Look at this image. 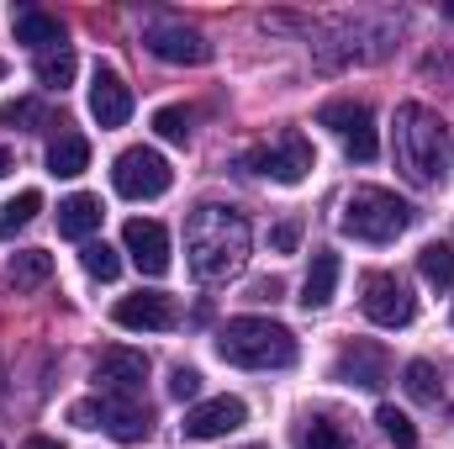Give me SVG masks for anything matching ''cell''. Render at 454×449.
<instances>
[{
	"label": "cell",
	"instance_id": "cell-2",
	"mask_svg": "<svg viewBox=\"0 0 454 449\" xmlns=\"http://www.w3.org/2000/svg\"><path fill=\"white\" fill-rule=\"evenodd\" d=\"M450 154H454V132H450L444 116L428 112V106H418V101L396 106V164H402V175H407L412 185L444 180Z\"/></svg>",
	"mask_w": 454,
	"mask_h": 449
},
{
	"label": "cell",
	"instance_id": "cell-1",
	"mask_svg": "<svg viewBox=\"0 0 454 449\" xmlns=\"http://www.w3.org/2000/svg\"><path fill=\"white\" fill-rule=\"evenodd\" d=\"M185 259H191V275L207 286L232 280L248 259V217L223 201H201L185 223Z\"/></svg>",
	"mask_w": 454,
	"mask_h": 449
},
{
	"label": "cell",
	"instance_id": "cell-31",
	"mask_svg": "<svg viewBox=\"0 0 454 449\" xmlns=\"http://www.w3.org/2000/svg\"><path fill=\"white\" fill-rule=\"evenodd\" d=\"M0 122H5V127H27V132H32V127H37V122H48V116H43L37 101H11V106H0Z\"/></svg>",
	"mask_w": 454,
	"mask_h": 449
},
{
	"label": "cell",
	"instance_id": "cell-19",
	"mask_svg": "<svg viewBox=\"0 0 454 449\" xmlns=\"http://www.w3.org/2000/svg\"><path fill=\"white\" fill-rule=\"evenodd\" d=\"M85 164H90V143L80 132H59L53 148H48V169L64 175V180H74V175H85Z\"/></svg>",
	"mask_w": 454,
	"mask_h": 449
},
{
	"label": "cell",
	"instance_id": "cell-26",
	"mask_svg": "<svg viewBox=\"0 0 454 449\" xmlns=\"http://www.w3.org/2000/svg\"><path fill=\"white\" fill-rule=\"evenodd\" d=\"M37 212H43V196H37V191L11 196V201H5V217H0V232H5V238H16V227H27Z\"/></svg>",
	"mask_w": 454,
	"mask_h": 449
},
{
	"label": "cell",
	"instance_id": "cell-36",
	"mask_svg": "<svg viewBox=\"0 0 454 449\" xmlns=\"http://www.w3.org/2000/svg\"><path fill=\"white\" fill-rule=\"evenodd\" d=\"M444 16H454V0H450V5H444Z\"/></svg>",
	"mask_w": 454,
	"mask_h": 449
},
{
	"label": "cell",
	"instance_id": "cell-28",
	"mask_svg": "<svg viewBox=\"0 0 454 449\" xmlns=\"http://www.w3.org/2000/svg\"><path fill=\"white\" fill-rule=\"evenodd\" d=\"M375 423H380V434H386L396 449H412V445H418V429H412V418H407V413L380 407V413H375Z\"/></svg>",
	"mask_w": 454,
	"mask_h": 449
},
{
	"label": "cell",
	"instance_id": "cell-30",
	"mask_svg": "<svg viewBox=\"0 0 454 449\" xmlns=\"http://www.w3.org/2000/svg\"><path fill=\"white\" fill-rule=\"evenodd\" d=\"M169 397H175V402H191V397H201V370H191V365H175V370H169Z\"/></svg>",
	"mask_w": 454,
	"mask_h": 449
},
{
	"label": "cell",
	"instance_id": "cell-9",
	"mask_svg": "<svg viewBox=\"0 0 454 449\" xmlns=\"http://www.w3.org/2000/svg\"><path fill=\"white\" fill-rule=\"evenodd\" d=\"M317 122L328 127V132H339L343 148H348V159H359V164H370L375 159V116H370V106L364 101H328L323 112H317Z\"/></svg>",
	"mask_w": 454,
	"mask_h": 449
},
{
	"label": "cell",
	"instance_id": "cell-8",
	"mask_svg": "<svg viewBox=\"0 0 454 449\" xmlns=\"http://www.w3.org/2000/svg\"><path fill=\"white\" fill-rule=\"evenodd\" d=\"M243 169L270 175L275 185H296V180H307V169H312V143H307L301 132H286L275 148H248V154H243Z\"/></svg>",
	"mask_w": 454,
	"mask_h": 449
},
{
	"label": "cell",
	"instance_id": "cell-25",
	"mask_svg": "<svg viewBox=\"0 0 454 449\" xmlns=\"http://www.w3.org/2000/svg\"><path fill=\"white\" fill-rule=\"evenodd\" d=\"M296 439H301V449H354L348 434H343L339 423H328V418H307Z\"/></svg>",
	"mask_w": 454,
	"mask_h": 449
},
{
	"label": "cell",
	"instance_id": "cell-38",
	"mask_svg": "<svg viewBox=\"0 0 454 449\" xmlns=\"http://www.w3.org/2000/svg\"><path fill=\"white\" fill-rule=\"evenodd\" d=\"M254 449H264V445H254Z\"/></svg>",
	"mask_w": 454,
	"mask_h": 449
},
{
	"label": "cell",
	"instance_id": "cell-12",
	"mask_svg": "<svg viewBox=\"0 0 454 449\" xmlns=\"http://www.w3.org/2000/svg\"><path fill=\"white\" fill-rule=\"evenodd\" d=\"M243 418H248V407L238 402V397H212V402H201V407H191L185 413V439H223V434H232V429H243Z\"/></svg>",
	"mask_w": 454,
	"mask_h": 449
},
{
	"label": "cell",
	"instance_id": "cell-14",
	"mask_svg": "<svg viewBox=\"0 0 454 449\" xmlns=\"http://www.w3.org/2000/svg\"><path fill=\"white\" fill-rule=\"evenodd\" d=\"M333 381H343V386H364V391L386 386V381H391L386 349H380V343H348V349L339 354V365H333Z\"/></svg>",
	"mask_w": 454,
	"mask_h": 449
},
{
	"label": "cell",
	"instance_id": "cell-3",
	"mask_svg": "<svg viewBox=\"0 0 454 449\" xmlns=\"http://www.w3.org/2000/svg\"><path fill=\"white\" fill-rule=\"evenodd\" d=\"M217 354L243 370H286V365H296V338L270 318H232L217 334Z\"/></svg>",
	"mask_w": 454,
	"mask_h": 449
},
{
	"label": "cell",
	"instance_id": "cell-6",
	"mask_svg": "<svg viewBox=\"0 0 454 449\" xmlns=\"http://www.w3.org/2000/svg\"><path fill=\"white\" fill-rule=\"evenodd\" d=\"M169 180H175V169H169L164 154H153V148H127V154H116L112 185L127 201H153V196L169 191Z\"/></svg>",
	"mask_w": 454,
	"mask_h": 449
},
{
	"label": "cell",
	"instance_id": "cell-23",
	"mask_svg": "<svg viewBox=\"0 0 454 449\" xmlns=\"http://www.w3.org/2000/svg\"><path fill=\"white\" fill-rule=\"evenodd\" d=\"M74 69H80V64H74V53H69V48H53V53H43V59H37V85L64 91V85L74 80Z\"/></svg>",
	"mask_w": 454,
	"mask_h": 449
},
{
	"label": "cell",
	"instance_id": "cell-4",
	"mask_svg": "<svg viewBox=\"0 0 454 449\" xmlns=\"http://www.w3.org/2000/svg\"><path fill=\"white\" fill-rule=\"evenodd\" d=\"M407 223H412V207L380 185H359L339 212V227L348 238H364V243H391L396 232H407Z\"/></svg>",
	"mask_w": 454,
	"mask_h": 449
},
{
	"label": "cell",
	"instance_id": "cell-35",
	"mask_svg": "<svg viewBox=\"0 0 454 449\" xmlns=\"http://www.w3.org/2000/svg\"><path fill=\"white\" fill-rule=\"evenodd\" d=\"M5 169H11V154H5V148H0V175H5Z\"/></svg>",
	"mask_w": 454,
	"mask_h": 449
},
{
	"label": "cell",
	"instance_id": "cell-22",
	"mask_svg": "<svg viewBox=\"0 0 454 449\" xmlns=\"http://www.w3.org/2000/svg\"><path fill=\"white\" fill-rule=\"evenodd\" d=\"M402 386H407V397H412V402H423V407H434V402H439V370H434L428 359H412V365L402 370Z\"/></svg>",
	"mask_w": 454,
	"mask_h": 449
},
{
	"label": "cell",
	"instance_id": "cell-24",
	"mask_svg": "<svg viewBox=\"0 0 454 449\" xmlns=\"http://www.w3.org/2000/svg\"><path fill=\"white\" fill-rule=\"evenodd\" d=\"M418 270H423V280H434V286H454V248L450 243H428L423 254H418Z\"/></svg>",
	"mask_w": 454,
	"mask_h": 449
},
{
	"label": "cell",
	"instance_id": "cell-37",
	"mask_svg": "<svg viewBox=\"0 0 454 449\" xmlns=\"http://www.w3.org/2000/svg\"><path fill=\"white\" fill-rule=\"evenodd\" d=\"M0 75H5V64H0Z\"/></svg>",
	"mask_w": 454,
	"mask_h": 449
},
{
	"label": "cell",
	"instance_id": "cell-21",
	"mask_svg": "<svg viewBox=\"0 0 454 449\" xmlns=\"http://www.w3.org/2000/svg\"><path fill=\"white\" fill-rule=\"evenodd\" d=\"M96 227H101V201L96 196H69L59 207V232L64 238H90Z\"/></svg>",
	"mask_w": 454,
	"mask_h": 449
},
{
	"label": "cell",
	"instance_id": "cell-34",
	"mask_svg": "<svg viewBox=\"0 0 454 449\" xmlns=\"http://www.w3.org/2000/svg\"><path fill=\"white\" fill-rule=\"evenodd\" d=\"M21 449H64V445H59V439H43V434H37V439H27Z\"/></svg>",
	"mask_w": 454,
	"mask_h": 449
},
{
	"label": "cell",
	"instance_id": "cell-27",
	"mask_svg": "<svg viewBox=\"0 0 454 449\" xmlns=\"http://www.w3.org/2000/svg\"><path fill=\"white\" fill-rule=\"evenodd\" d=\"M80 264H85V275H96V280H116V275H121V259H116L112 243H85Z\"/></svg>",
	"mask_w": 454,
	"mask_h": 449
},
{
	"label": "cell",
	"instance_id": "cell-18",
	"mask_svg": "<svg viewBox=\"0 0 454 449\" xmlns=\"http://www.w3.org/2000/svg\"><path fill=\"white\" fill-rule=\"evenodd\" d=\"M333 286H339V254L323 248V254H312V270H307V280H301V307H307V312H312V307H328V302H333Z\"/></svg>",
	"mask_w": 454,
	"mask_h": 449
},
{
	"label": "cell",
	"instance_id": "cell-5",
	"mask_svg": "<svg viewBox=\"0 0 454 449\" xmlns=\"http://www.w3.org/2000/svg\"><path fill=\"white\" fill-rule=\"evenodd\" d=\"M69 423L74 429H101V434H112L121 445H137V439H148V429H153V413H148V402L143 397H85V402H74L69 407Z\"/></svg>",
	"mask_w": 454,
	"mask_h": 449
},
{
	"label": "cell",
	"instance_id": "cell-10",
	"mask_svg": "<svg viewBox=\"0 0 454 449\" xmlns=\"http://www.w3.org/2000/svg\"><path fill=\"white\" fill-rule=\"evenodd\" d=\"M143 43H148V53L164 59V64H207V59H212V43H207L196 27H185V21H153V27L143 32Z\"/></svg>",
	"mask_w": 454,
	"mask_h": 449
},
{
	"label": "cell",
	"instance_id": "cell-13",
	"mask_svg": "<svg viewBox=\"0 0 454 449\" xmlns=\"http://www.w3.org/2000/svg\"><path fill=\"white\" fill-rule=\"evenodd\" d=\"M96 381H101L106 391H116V397H137L143 381H148V354H143V349H101Z\"/></svg>",
	"mask_w": 454,
	"mask_h": 449
},
{
	"label": "cell",
	"instance_id": "cell-11",
	"mask_svg": "<svg viewBox=\"0 0 454 449\" xmlns=\"http://www.w3.org/2000/svg\"><path fill=\"white\" fill-rule=\"evenodd\" d=\"M116 323L121 328H143V334H164V328L180 323V307L164 291H137V296H121L116 302Z\"/></svg>",
	"mask_w": 454,
	"mask_h": 449
},
{
	"label": "cell",
	"instance_id": "cell-7",
	"mask_svg": "<svg viewBox=\"0 0 454 449\" xmlns=\"http://www.w3.org/2000/svg\"><path fill=\"white\" fill-rule=\"evenodd\" d=\"M359 307H364V318L375 323V328H407L412 318H418V296L407 291V280L402 275H364V296H359Z\"/></svg>",
	"mask_w": 454,
	"mask_h": 449
},
{
	"label": "cell",
	"instance_id": "cell-32",
	"mask_svg": "<svg viewBox=\"0 0 454 449\" xmlns=\"http://www.w3.org/2000/svg\"><path fill=\"white\" fill-rule=\"evenodd\" d=\"M296 238H301V227H296V223H280L275 232H270V243H275V254H291V248H296Z\"/></svg>",
	"mask_w": 454,
	"mask_h": 449
},
{
	"label": "cell",
	"instance_id": "cell-17",
	"mask_svg": "<svg viewBox=\"0 0 454 449\" xmlns=\"http://www.w3.org/2000/svg\"><path fill=\"white\" fill-rule=\"evenodd\" d=\"M11 32H16V43L43 48V53L64 48V27H59V16H48V11H37V5H21V11L11 16Z\"/></svg>",
	"mask_w": 454,
	"mask_h": 449
},
{
	"label": "cell",
	"instance_id": "cell-33",
	"mask_svg": "<svg viewBox=\"0 0 454 449\" xmlns=\"http://www.w3.org/2000/svg\"><path fill=\"white\" fill-rule=\"evenodd\" d=\"M254 296H259V302H275V296H280V280H259Z\"/></svg>",
	"mask_w": 454,
	"mask_h": 449
},
{
	"label": "cell",
	"instance_id": "cell-16",
	"mask_svg": "<svg viewBox=\"0 0 454 449\" xmlns=\"http://www.w3.org/2000/svg\"><path fill=\"white\" fill-rule=\"evenodd\" d=\"M90 116L101 127H121L132 116V91H127V80L116 69H96V80H90Z\"/></svg>",
	"mask_w": 454,
	"mask_h": 449
},
{
	"label": "cell",
	"instance_id": "cell-15",
	"mask_svg": "<svg viewBox=\"0 0 454 449\" xmlns=\"http://www.w3.org/2000/svg\"><path fill=\"white\" fill-rule=\"evenodd\" d=\"M121 243H127V254H132V264H137L143 275H164V270H169V232L159 223L132 217V223L121 227Z\"/></svg>",
	"mask_w": 454,
	"mask_h": 449
},
{
	"label": "cell",
	"instance_id": "cell-20",
	"mask_svg": "<svg viewBox=\"0 0 454 449\" xmlns=\"http://www.w3.org/2000/svg\"><path fill=\"white\" fill-rule=\"evenodd\" d=\"M48 275H53V254H43V248H21V254H11V264H5V280H11L16 291H37Z\"/></svg>",
	"mask_w": 454,
	"mask_h": 449
},
{
	"label": "cell",
	"instance_id": "cell-29",
	"mask_svg": "<svg viewBox=\"0 0 454 449\" xmlns=\"http://www.w3.org/2000/svg\"><path fill=\"white\" fill-rule=\"evenodd\" d=\"M153 132H159L164 143H185V138H191V112H185V106H164V112H153Z\"/></svg>",
	"mask_w": 454,
	"mask_h": 449
}]
</instances>
